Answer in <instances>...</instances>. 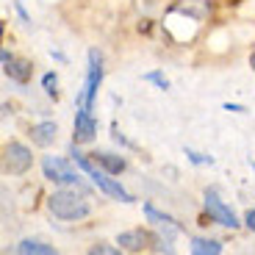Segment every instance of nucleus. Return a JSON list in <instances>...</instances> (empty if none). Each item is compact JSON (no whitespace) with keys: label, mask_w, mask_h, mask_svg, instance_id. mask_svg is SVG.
Segmentation results:
<instances>
[{"label":"nucleus","mask_w":255,"mask_h":255,"mask_svg":"<svg viewBox=\"0 0 255 255\" xmlns=\"http://www.w3.org/2000/svg\"><path fill=\"white\" fill-rule=\"evenodd\" d=\"M47 208L56 219H64V222H75V219L89 217V203L83 200V194H75V191L58 189L47 197Z\"/></svg>","instance_id":"1"},{"label":"nucleus","mask_w":255,"mask_h":255,"mask_svg":"<svg viewBox=\"0 0 255 255\" xmlns=\"http://www.w3.org/2000/svg\"><path fill=\"white\" fill-rule=\"evenodd\" d=\"M72 158H75V164L81 166L83 172H86L92 180H95V186H97V189H100V191H106L109 197L120 200V203H133V200H136L133 194H130V191H125L120 183H117V180H111L106 172H100V169H95V164H92V161L86 158V155H83L81 150H78V147H75V141H72Z\"/></svg>","instance_id":"2"},{"label":"nucleus","mask_w":255,"mask_h":255,"mask_svg":"<svg viewBox=\"0 0 255 255\" xmlns=\"http://www.w3.org/2000/svg\"><path fill=\"white\" fill-rule=\"evenodd\" d=\"M42 169H45V178L53 180V183L58 186H70V189H78L81 194H86V186H83V180L78 178V172L72 169L70 164L64 158H58V155H45V161H42Z\"/></svg>","instance_id":"3"},{"label":"nucleus","mask_w":255,"mask_h":255,"mask_svg":"<svg viewBox=\"0 0 255 255\" xmlns=\"http://www.w3.org/2000/svg\"><path fill=\"white\" fill-rule=\"evenodd\" d=\"M100 83H103V53L100 50H89V70H86L83 92L78 95V106L92 109V103H95V97H97Z\"/></svg>","instance_id":"4"},{"label":"nucleus","mask_w":255,"mask_h":255,"mask_svg":"<svg viewBox=\"0 0 255 255\" xmlns=\"http://www.w3.org/2000/svg\"><path fill=\"white\" fill-rule=\"evenodd\" d=\"M33 164V155L25 144H19V141H8L3 147V169L8 175H25Z\"/></svg>","instance_id":"5"},{"label":"nucleus","mask_w":255,"mask_h":255,"mask_svg":"<svg viewBox=\"0 0 255 255\" xmlns=\"http://www.w3.org/2000/svg\"><path fill=\"white\" fill-rule=\"evenodd\" d=\"M205 217L211 219V222H217V225H222V228H239V219H236V214L228 208V205L219 200V191L217 189H208L205 191Z\"/></svg>","instance_id":"6"},{"label":"nucleus","mask_w":255,"mask_h":255,"mask_svg":"<svg viewBox=\"0 0 255 255\" xmlns=\"http://www.w3.org/2000/svg\"><path fill=\"white\" fill-rule=\"evenodd\" d=\"M97 133V120L92 117V109H83L78 106V114H75V133H72V141L75 144H86L92 141Z\"/></svg>","instance_id":"7"},{"label":"nucleus","mask_w":255,"mask_h":255,"mask_svg":"<svg viewBox=\"0 0 255 255\" xmlns=\"http://www.w3.org/2000/svg\"><path fill=\"white\" fill-rule=\"evenodd\" d=\"M144 214H147V219H150V222H153L155 228H158V230H164V236H166V239L178 236L180 230H183V225H180L175 217H169V214H164V211H158L155 205H150V203L144 205Z\"/></svg>","instance_id":"8"},{"label":"nucleus","mask_w":255,"mask_h":255,"mask_svg":"<svg viewBox=\"0 0 255 255\" xmlns=\"http://www.w3.org/2000/svg\"><path fill=\"white\" fill-rule=\"evenodd\" d=\"M147 242H150V236H147V230H141V228L125 230V233H120V236H117V244H120L122 250H130V253H139V250H144Z\"/></svg>","instance_id":"9"},{"label":"nucleus","mask_w":255,"mask_h":255,"mask_svg":"<svg viewBox=\"0 0 255 255\" xmlns=\"http://www.w3.org/2000/svg\"><path fill=\"white\" fill-rule=\"evenodd\" d=\"M3 72L17 83H28L31 75H33V67H31V61H25V58H11V61L3 67Z\"/></svg>","instance_id":"10"},{"label":"nucleus","mask_w":255,"mask_h":255,"mask_svg":"<svg viewBox=\"0 0 255 255\" xmlns=\"http://www.w3.org/2000/svg\"><path fill=\"white\" fill-rule=\"evenodd\" d=\"M56 133H58L56 122H39V125L31 128V141L39 147H50L56 141Z\"/></svg>","instance_id":"11"},{"label":"nucleus","mask_w":255,"mask_h":255,"mask_svg":"<svg viewBox=\"0 0 255 255\" xmlns=\"http://www.w3.org/2000/svg\"><path fill=\"white\" fill-rule=\"evenodd\" d=\"M95 161L106 169L109 175H120V172H125V158L122 155H114V153H95Z\"/></svg>","instance_id":"12"},{"label":"nucleus","mask_w":255,"mask_h":255,"mask_svg":"<svg viewBox=\"0 0 255 255\" xmlns=\"http://www.w3.org/2000/svg\"><path fill=\"white\" fill-rule=\"evenodd\" d=\"M17 255H58L50 244L33 242V239H25V242L17 244Z\"/></svg>","instance_id":"13"},{"label":"nucleus","mask_w":255,"mask_h":255,"mask_svg":"<svg viewBox=\"0 0 255 255\" xmlns=\"http://www.w3.org/2000/svg\"><path fill=\"white\" fill-rule=\"evenodd\" d=\"M191 255H222V242H217V239H194L191 242Z\"/></svg>","instance_id":"14"},{"label":"nucleus","mask_w":255,"mask_h":255,"mask_svg":"<svg viewBox=\"0 0 255 255\" xmlns=\"http://www.w3.org/2000/svg\"><path fill=\"white\" fill-rule=\"evenodd\" d=\"M42 86H45V92L53 97V100L58 97V92H56V86H58V75H56V72H47V75L42 78Z\"/></svg>","instance_id":"15"},{"label":"nucleus","mask_w":255,"mask_h":255,"mask_svg":"<svg viewBox=\"0 0 255 255\" xmlns=\"http://www.w3.org/2000/svg\"><path fill=\"white\" fill-rule=\"evenodd\" d=\"M89 255H122V253L117 247H111V244H95L89 250Z\"/></svg>","instance_id":"16"},{"label":"nucleus","mask_w":255,"mask_h":255,"mask_svg":"<svg viewBox=\"0 0 255 255\" xmlns=\"http://www.w3.org/2000/svg\"><path fill=\"white\" fill-rule=\"evenodd\" d=\"M144 81L155 83V86H158V89H169V81H166V78L161 75V72H147V75H144Z\"/></svg>","instance_id":"17"},{"label":"nucleus","mask_w":255,"mask_h":255,"mask_svg":"<svg viewBox=\"0 0 255 255\" xmlns=\"http://www.w3.org/2000/svg\"><path fill=\"white\" fill-rule=\"evenodd\" d=\"M186 155H189V161L191 164H214V158L211 155H203V153H194V150H186Z\"/></svg>","instance_id":"18"},{"label":"nucleus","mask_w":255,"mask_h":255,"mask_svg":"<svg viewBox=\"0 0 255 255\" xmlns=\"http://www.w3.org/2000/svg\"><path fill=\"white\" fill-rule=\"evenodd\" d=\"M244 225H247V228H250V230H253V233H255V208L244 214Z\"/></svg>","instance_id":"19"},{"label":"nucleus","mask_w":255,"mask_h":255,"mask_svg":"<svg viewBox=\"0 0 255 255\" xmlns=\"http://www.w3.org/2000/svg\"><path fill=\"white\" fill-rule=\"evenodd\" d=\"M14 6H17V14H19V17L25 19V22H31V17H28V14H25V8H22V3H19V0H17V3H14Z\"/></svg>","instance_id":"20"},{"label":"nucleus","mask_w":255,"mask_h":255,"mask_svg":"<svg viewBox=\"0 0 255 255\" xmlns=\"http://www.w3.org/2000/svg\"><path fill=\"white\" fill-rule=\"evenodd\" d=\"M225 111H239V114H242L244 106H233V103H225Z\"/></svg>","instance_id":"21"},{"label":"nucleus","mask_w":255,"mask_h":255,"mask_svg":"<svg viewBox=\"0 0 255 255\" xmlns=\"http://www.w3.org/2000/svg\"><path fill=\"white\" fill-rule=\"evenodd\" d=\"M0 58H3V67H6V64H8V61H11V58H14V56H11V53H8V50H3V56H0Z\"/></svg>","instance_id":"22"},{"label":"nucleus","mask_w":255,"mask_h":255,"mask_svg":"<svg viewBox=\"0 0 255 255\" xmlns=\"http://www.w3.org/2000/svg\"><path fill=\"white\" fill-rule=\"evenodd\" d=\"M139 31H141V33L150 31V22H147V19H144V22H139Z\"/></svg>","instance_id":"23"},{"label":"nucleus","mask_w":255,"mask_h":255,"mask_svg":"<svg viewBox=\"0 0 255 255\" xmlns=\"http://www.w3.org/2000/svg\"><path fill=\"white\" fill-rule=\"evenodd\" d=\"M250 67H253V72H255V53L250 56Z\"/></svg>","instance_id":"24"},{"label":"nucleus","mask_w":255,"mask_h":255,"mask_svg":"<svg viewBox=\"0 0 255 255\" xmlns=\"http://www.w3.org/2000/svg\"><path fill=\"white\" fill-rule=\"evenodd\" d=\"M228 3H242V0H228Z\"/></svg>","instance_id":"25"}]
</instances>
